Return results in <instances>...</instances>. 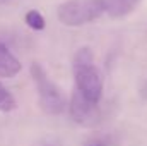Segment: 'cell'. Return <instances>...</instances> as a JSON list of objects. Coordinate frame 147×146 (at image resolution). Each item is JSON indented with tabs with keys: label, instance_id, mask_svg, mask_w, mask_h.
<instances>
[{
	"label": "cell",
	"instance_id": "6da1fadb",
	"mask_svg": "<svg viewBox=\"0 0 147 146\" xmlns=\"http://www.w3.org/2000/svg\"><path fill=\"white\" fill-rule=\"evenodd\" d=\"M106 12L105 0H67L58 5L57 17L62 24L77 28L99 19Z\"/></svg>",
	"mask_w": 147,
	"mask_h": 146
},
{
	"label": "cell",
	"instance_id": "7a4b0ae2",
	"mask_svg": "<svg viewBox=\"0 0 147 146\" xmlns=\"http://www.w3.org/2000/svg\"><path fill=\"white\" fill-rule=\"evenodd\" d=\"M31 76H33V81L36 84L41 108L45 110L46 113H50V115H60V113H63L65 108H67L65 95L50 79L48 72L38 62L31 64Z\"/></svg>",
	"mask_w": 147,
	"mask_h": 146
},
{
	"label": "cell",
	"instance_id": "3957f363",
	"mask_svg": "<svg viewBox=\"0 0 147 146\" xmlns=\"http://www.w3.org/2000/svg\"><path fill=\"white\" fill-rule=\"evenodd\" d=\"M74 76H75V84L77 91H80L89 102L99 103L103 96V76L98 71L94 64L91 65H75L74 67Z\"/></svg>",
	"mask_w": 147,
	"mask_h": 146
},
{
	"label": "cell",
	"instance_id": "277c9868",
	"mask_svg": "<svg viewBox=\"0 0 147 146\" xmlns=\"http://www.w3.org/2000/svg\"><path fill=\"white\" fill-rule=\"evenodd\" d=\"M69 110L72 120L82 127H96L103 122V112L99 108V103L89 102L80 91H75L72 95Z\"/></svg>",
	"mask_w": 147,
	"mask_h": 146
},
{
	"label": "cell",
	"instance_id": "5b68a950",
	"mask_svg": "<svg viewBox=\"0 0 147 146\" xmlns=\"http://www.w3.org/2000/svg\"><path fill=\"white\" fill-rule=\"evenodd\" d=\"M21 69H22L21 62L14 57V53L5 45L0 43V77L10 79L21 72Z\"/></svg>",
	"mask_w": 147,
	"mask_h": 146
},
{
	"label": "cell",
	"instance_id": "8992f818",
	"mask_svg": "<svg viewBox=\"0 0 147 146\" xmlns=\"http://www.w3.org/2000/svg\"><path fill=\"white\" fill-rule=\"evenodd\" d=\"M105 2H106V14L113 19H120L132 14L142 0H105Z\"/></svg>",
	"mask_w": 147,
	"mask_h": 146
},
{
	"label": "cell",
	"instance_id": "52a82bcc",
	"mask_svg": "<svg viewBox=\"0 0 147 146\" xmlns=\"http://www.w3.org/2000/svg\"><path fill=\"white\" fill-rule=\"evenodd\" d=\"M94 64V53L89 46H82L77 50L75 57H74V67L75 65H91Z\"/></svg>",
	"mask_w": 147,
	"mask_h": 146
},
{
	"label": "cell",
	"instance_id": "ba28073f",
	"mask_svg": "<svg viewBox=\"0 0 147 146\" xmlns=\"http://www.w3.org/2000/svg\"><path fill=\"white\" fill-rule=\"evenodd\" d=\"M17 107L16 103V98L10 95V91L0 84V110L2 112H12V110Z\"/></svg>",
	"mask_w": 147,
	"mask_h": 146
},
{
	"label": "cell",
	"instance_id": "9c48e42d",
	"mask_svg": "<svg viewBox=\"0 0 147 146\" xmlns=\"http://www.w3.org/2000/svg\"><path fill=\"white\" fill-rule=\"evenodd\" d=\"M26 24L31 28V29H36V31H41V29H45V17L38 12V10H29L28 14H26Z\"/></svg>",
	"mask_w": 147,
	"mask_h": 146
},
{
	"label": "cell",
	"instance_id": "30bf717a",
	"mask_svg": "<svg viewBox=\"0 0 147 146\" xmlns=\"http://www.w3.org/2000/svg\"><path fill=\"white\" fill-rule=\"evenodd\" d=\"M86 146H115V139L111 136H103V138H96L89 141Z\"/></svg>",
	"mask_w": 147,
	"mask_h": 146
},
{
	"label": "cell",
	"instance_id": "8fae6325",
	"mask_svg": "<svg viewBox=\"0 0 147 146\" xmlns=\"http://www.w3.org/2000/svg\"><path fill=\"white\" fill-rule=\"evenodd\" d=\"M43 146H60L58 143H46V145H43Z\"/></svg>",
	"mask_w": 147,
	"mask_h": 146
}]
</instances>
